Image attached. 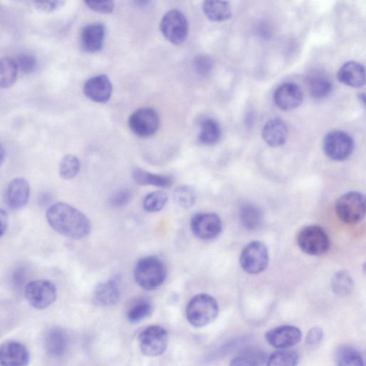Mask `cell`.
<instances>
[{
  "label": "cell",
  "mask_w": 366,
  "mask_h": 366,
  "mask_svg": "<svg viewBox=\"0 0 366 366\" xmlns=\"http://www.w3.org/2000/svg\"><path fill=\"white\" fill-rule=\"evenodd\" d=\"M6 157V152L4 148L2 147L1 145H0V166L3 164V162L5 159Z\"/></svg>",
  "instance_id": "obj_44"
},
{
  "label": "cell",
  "mask_w": 366,
  "mask_h": 366,
  "mask_svg": "<svg viewBox=\"0 0 366 366\" xmlns=\"http://www.w3.org/2000/svg\"><path fill=\"white\" fill-rule=\"evenodd\" d=\"M129 124L131 130L136 136L148 138L157 132L159 126V117L152 108H140L131 115Z\"/></svg>",
  "instance_id": "obj_11"
},
{
  "label": "cell",
  "mask_w": 366,
  "mask_h": 366,
  "mask_svg": "<svg viewBox=\"0 0 366 366\" xmlns=\"http://www.w3.org/2000/svg\"><path fill=\"white\" fill-rule=\"evenodd\" d=\"M18 67L15 60L10 58L0 59V88L8 89L16 82Z\"/></svg>",
  "instance_id": "obj_27"
},
{
  "label": "cell",
  "mask_w": 366,
  "mask_h": 366,
  "mask_svg": "<svg viewBox=\"0 0 366 366\" xmlns=\"http://www.w3.org/2000/svg\"><path fill=\"white\" fill-rule=\"evenodd\" d=\"M119 299V285L115 280H109L98 284L94 292V302L99 306L107 307L115 305Z\"/></svg>",
  "instance_id": "obj_21"
},
{
  "label": "cell",
  "mask_w": 366,
  "mask_h": 366,
  "mask_svg": "<svg viewBox=\"0 0 366 366\" xmlns=\"http://www.w3.org/2000/svg\"><path fill=\"white\" fill-rule=\"evenodd\" d=\"M30 195V187L23 178L13 180L8 185L5 200L8 207L12 209H20L27 203Z\"/></svg>",
  "instance_id": "obj_17"
},
{
  "label": "cell",
  "mask_w": 366,
  "mask_h": 366,
  "mask_svg": "<svg viewBox=\"0 0 366 366\" xmlns=\"http://www.w3.org/2000/svg\"><path fill=\"white\" fill-rule=\"evenodd\" d=\"M46 217L54 230L70 239H83L91 231L90 220L82 212L65 202L53 205L48 210Z\"/></svg>",
  "instance_id": "obj_1"
},
{
  "label": "cell",
  "mask_w": 366,
  "mask_h": 366,
  "mask_svg": "<svg viewBox=\"0 0 366 366\" xmlns=\"http://www.w3.org/2000/svg\"><path fill=\"white\" fill-rule=\"evenodd\" d=\"M174 199L176 204L180 208L184 209H190L195 203V191L190 185L180 186L175 190Z\"/></svg>",
  "instance_id": "obj_34"
},
{
  "label": "cell",
  "mask_w": 366,
  "mask_h": 366,
  "mask_svg": "<svg viewBox=\"0 0 366 366\" xmlns=\"http://www.w3.org/2000/svg\"><path fill=\"white\" fill-rule=\"evenodd\" d=\"M152 311V303L148 299H140L130 306L127 318L131 322L136 323L149 316Z\"/></svg>",
  "instance_id": "obj_30"
},
{
  "label": "cell",
  "mask_w": 366,
  "mask_h": 366,
  "mask_svg": "<svg viewBox=\"0 0 366 366\" xmlns=\"http://www.w3.org/2000/svg\"><path fill=\"white\" fill-rule=\"evenodd\" d=\"M337 366H364L360 353L351 346L341 347L336 354Z\"/></svg>",
  "instance_id": "obj_32"
},
{
  "label": "cell",
  "mask_w": 366,
  "mask_h": 366,
  "mask_svg": "<svg viewBox=\"0 0 366 366\" xmlns=\"http://www.w3.org/2000/svg\"><path fill=\"white\" fill-rule=\"evenodd\" d=\"M85 4L91 10L102 14L111 13L115 9V4L112 1H87Z\"/></svg>",
  "instance_id": "obj_41"
},
{
  "label": "cell",
  "mask_w": 366,
  "mask_h": 366,
  "mask_svg": "<svg viewBox=\"0 0 366 366\" xmlns=\"http://www.w3.org/2000/svg\"><path fill=\"white\" fill-rule=\"evenodd\" d=\"M193 67L198 75L206 77L211 72L214 62L207 55H199L193 61Z\"/></svg>",
  "instance_id": "obj_37"
},
{
  "label": "cell",
  "mask_w": 366,
  "mask_h": 366,
  "mask_svg": "<svg viewBox=\"0 0 366 366\" xmlns=\"http://www.w3.org/2000/svg\"><path fill=\"white\" fill-rule=\"evenodd\" d=\"M302 334L299 329L293 325H282L269 331L266 339L273 347L278 349H289L299 344Z\"/></svg>",
  "instance_id": "obj_13"
},
{
  "label": "cell",
  "mask_w": 366,
  "mask_h": 366,
  "mask_svg": "<svg viewBox=\"0 0 366 366\" xmlns=\"http://www.w3.org/2000/svg\"><path fill=\"white\" fill-rule=\"evenodd\" d=\"M354 141L346 133L340 131L330 132L323 140V150L329 157L336 161L348 159L353 153Z\"/></svg>",
  "instance_id": "obj_10"
},
{
  "label": "cell",
  "mask_w": 366,
  "mask_h": 366,
  "mask_svg": "<svg viewBox=\"0 0 366 366\" xmlns=\"http://www.w3.org/2000/svg\"><path fill=\"white\" fill-rule=\"evenodd\" d=\"M169 197L166 193L155 191L148 194L143 200V208L149 213H156L164 209Z\"/></svg>",
  "instance_id": "obj_36"
},
{
  "label": "cell",
  "mask_w": 366,
  "mask_h": 366,
  "mask_svg": "<svg viewBox=\"0 0 366 366\" xmlns=\"http://www.w3.org/2000/svg\"><path fill=\"white\" fill-rule=\"evenodd\" d=\"M289 129L285 122L280 118H274L268 122L262 131L264 141L270 147H280L287 142Z\"/></svg>",
  "instance_id": "obj_19"
},
{
  "label": "cell",
  "mask_w": 366,
  "mask_h": 366,
  "mask_svg": "<svg viewBox=\"0 0 366 366\" xmlns=\"http://www.w3.org/2000/svg\"><path fill=\"white\" fill-rule=\"evenodd\" d=\"M202 9L207 18L213 22H223L232 16L228 2L206 1L203 4Z\"/></svg>",
  "instance_id": "obj_25"
},
{
  "label": "cell",
  "mask_w": 366,
  "mask_h": 366,
  "mask_svg": "<svg viewBox=\"0 0 366 366\" xmlns=\"http://www.w3.org/2000/svg\"><path fill=\"white\" fill-rule=\"evenodd\" d=\"M192 233L201 240L216 237L222 230V221L214 213H200L192 217L190 222Z\"/></svg>",
  "instance_id": "obj_12"
},
{
  "label": "cell",
  "mask_w": 366,
  "mask_h": 366,
  "mask_svg": "<svg viewBox=\"0 0 366 366\" xmlns=\"http://www.w3.org/2000/svg\"><path fill=\"white\" fill-rule=\"evenodd\" d=\"M160 30L171 44L181 45L185 42L188 34V20L181 11L172 10L162 18Z\"/></svg>",
  "instance_id": "obj_8"
},
{
  "label": "cell",
  "mask_w": 366,
  "mask_h": 366,
  "mask_svg": "<svg viewBox=\"0 0 366 366\" xmlns=\"http://www.w3.org/2000/svg\"><path fill=\"white\" fill-rule=\"evenodd\" d=\"M132 199V193L126 189L114 192L110 198V205L115 209L123 208L129 204Z\"/></svg>",
  "instance_id": "obj_38"
},
{
  "label": "cell",
  "mask_w": 366,
  "mask_h": 366,
  "mask_svg": "<svg viewBox=\"0 0 366 366\" xmlns=\"http://www.w3.org/2000/svg\"><path fill=\"white\" fill-rule=\"evenodd\" d=\"M218 303L210 295L201 294L194 296L188 303L186 317L194 327L201 328L212 322L218 316Z\"/></svg>",
  "instance_id": "obj_3"
},
{
  "label": "cell",
  "mask_w": 366,
  "mask_h": 366,
  "mask_svg": "<svg viewBox=\"0 0 366 366\" xmlns=\"http://www.w3.org/2000/svg\"><path fill=\"white\" fill-rule=\"evenodd\" d=\"M105 35V26L99 22L86 25L80 34V43L83 49L90 53L102 50Z\"/></svg>",
  "instance_id": "obj_18"
},
{
  "label": "cell",
  "mask_w": 366,
  "mask_h": 366,
  "mask_svg": "<svg viewBox=\"0 0 366 366\" xmlns=\"http://www.w3.org/2000/svg\"><path fill=\"white\" fill-rule=\"evenodd\" d=\"M240 218L244 227L249 230H255L261 225L262 214L256 207L246 205L240 210Z\"/></svg>",
  "instance_id": "obj_31"
},
{
  "label": "cell",
  "mask_w": 366,
  "mask_h": 366,
  "mask_svg": "<svg viewBox=\"0 0 366 366\" xmlns=\"http://www.w3.org/2000/svg\"><path fill=\"white\" fill-rule=\"evenodd\" d=\"M15 61L18 70H20L21 72L25 74H30L33 72L37 67L36 58L32 54L23 53L20 55Z\"/></svg>",
  "instance_id": "obj_39"
},
{
  "label": "cell",
  "mask_w": 366,
  "mask_h": 366,
  "mask_svg": "<svg viewBox=\"0 0 366 366\" xmlns=\"http://www.w3.org/2000/svg\"><path fill=\"white\" fill-rule=\"evenodd\" d=\"M323 339V331L320 327L311 329L306 336V344L308 349H316L321 344Z\"/></svg>",
  "instance_id": "obj_40"
},
{
  "label": "cell",
  "mask_w": 366,
  "mask_h": 366,
  "mask_svg": "<svg viewBox=\"0 0 366 366\" xmlns=\"http://www.w3.org/2000/svg\"><path fill=\"white\" fill-rule=\"evenodd\" d=\"M63 1H48V2H37L34 4L35 8L40 11L51 13L53 12L64 5Z\"/></svg>",
  "instance_id": "obj_42"
},
{
  "label": "cell",
  "mask_w": 366,
  "mask_h": 366,
  "mask_svg": "<svg viewBox=\"0 0 366 366\" xmlns=\"http://www.w3.org/2000/svg\"><path fill=\"white\" fill-rule=\"evenodd\" d=\"M112 86L109 77L105 74L98 75L86 81L84 86L85 96L98 103H107L111 97Z\"/></svg>",
  "instance_id": "obj_15"
},
{
  "label": "cell",
  "mask_w": 366,
  "mask_h": 366,
  "mask_svg": "<svg viewBox=\"0 0 366 366\" xmlns=\"http://www.w3.org/2000/svg\"><path fill=\"white\" fill-rule=\"evenodd\" d=\"M81 168L79 159L74 155L65 156L60 164V176L64 180H71L79 174Z\"/></svg>",
  "instance_id": "obj_35"
},
{
  "label": "cell",
  "mask_w": 366,
  "mask_h": 366,
  "mask_svg": "<svg viewBox=\"0 0 366 366\" xmlns=\"http://www.w3.org/2000/svg\"><path fill=\"white\" fill-rule=\"evenodd\" d=\"M332 289L339 296L349 295L353 289V281L346 271L337 272L332 280Z\"/></svg>",
  "instance_id": "obj_33"
},
{
  "label": "cell",
  "mask_w": 366,
  "mask_h": 366,
  "mask_svg": "<svg viewBox=\"0 0 366 366\" xmlns=\"http://www.w3.org/2000/svg\"><path fill=\"white\" fill-rule=\"evenodd\" d=\"M166 265L155 256L140 259L135 268V278L139 286L148 291L155 290L166 280Z\"/></svg>",
  "instance_id": "obj_2"
},
{
  "label": "cell",
  "mask_w": 366,
  "mask_h": 366,
  "mask_svg": "<svg viewBox=\"0 0 366 366\" xmlns=\"http://www.w3.org/2000/svg\"><path fill=\"white\" fill-rule=\"evenodd\" d=\"M8 226V216L6 211L0 209V237H2L7 230Z\"/></svg>",
  "instance_id": "obj_43"
},
{
  "label": "cell",
  "mask_w": 366,
  "mask_h": 366,
  "mask_svg": "<svg viewBox=\"0 0 366 366\" xmlns=\"http://www.w3.org/2000/svg\"><path fill=\"white\" fill-rule=\"evenodd\" d=\"M132 176L134 181L140 185L169 188L174 184V179L171 176L153 174L140 169H134Z\"/></svg>",
  "instance_id": "obj_22"
},
{
  "label": "cell",
  "mask_w": 366,
  "mask_h": 366,
  "mask_svg": "<svg viewBox=\"0 0 366 366\" xmlns=\"http://www.w3.org/2000/svg\"><path fill=\"white\" fill-rule=\"evenodd\" d=\"M308 90L312 97L322 99L328 97L332 91V84L325 75L315 72L308 79Z\"/></svg>",
  "instance_id": "obj_23"
},
{
  "label": "cell",
  "mask_w": 366,
  "mask_h": 366,
  "mask_svg": "<svg viewBox=\"0 0 366 366\" xmlns=\"http://www.w3.org/2000/svg\"><path fill=\"white\" fill-rule=\"evenodd\" d=\"M268 355L260 349H249L242 352L230 362V366H265Z\"/></svg>",
  "instance_id": "obj_24"
},
{
  "label": "cell",
  "mask_w": 366,
  "mask_h": 366,
  "mask_svg": "<svg viewBox=\"0 0 366 366\" xmlns=\"http://www.w3.org/2000/svg\"><path fill=\"white\" fill-rule=\"evenodd\" d=\"M303 100L302 90L294 83L282 84L273 95V100L276 106L285 111L299 107L302 104Z\"/></svg>",
  "instance_id": "obj_14"
},
{
  "label": "cell",
  "mask_w": 366,
  "mask_h": 366,
  "mask_svg": "<svg viewBox=\"0 0 366 366\" xmlns=\"http://www.w3.org/2000/svg\"><path fill=\"white\" fill-rule=\"evenodd\" d=\"M25 297L33 308L39 310L46 309L55 301L57 289L54 283L50 280H33L27 285Z\"/></svg>",
  "instance_id": "obj_6"
},
{
  "label": "cell",
  "mask_w": 366,
  "mask_h": 366,
  "mask_svg": "<svg viewBox=\"0 0 366 366\" xmlns=\"http://www.w3.org/2000/svg\"><path fill=\"white\" fill-rule=\"evenodd\" d=\"M221 137V129L218 122L209 118L203 120L200 125L199 142L205 145L216 144Z\"/></svg>",
  "instance_id": "obj_26"
},
{
  "label": "cell",
  "mask_w": 366,
  "mask_h": 366,
  "mask_svg": "<svg viewBox=\"0 0 366 366\" xmlns=\"http://www.w3.org/2000/svg\"><path fill=\"white\" fill-rule=\"evenodd\" d=\"M340 82L351 88H360L365 83V67L360 63L351 61L345 63L338 72Z\"/></svg>",
  "instance_id": "obj_20"
},
{
  "label": "cell",
  "mask_w": 366,
  "mask_h": 366,
  "mask_svg": "<svg viewBox=\"0 0 366 366\" xmlns=\"http://www.w3.org/2000/svg\"><path fill=\"white\" fill-rule=\"evenodd\" d=\"M269 256L267 248L260 241H253L243 249L240 263L246 272L258 274L264 271L268 267Z\"/></svg>",
  "instance_id": "obj_7"
},
{
  "label": "cell",
  "mask_w": 366,
  "mask_h": 366,
  "mask_svg": "<svg viewBox=\"0 0 366 366\" xmlns=\"http://www.w3.org/2000/svg\"><path fill=\"white\" fill-rule=\"evenodd\" d=\"M67 334L60 329H53L47 335L46 349L53 356L63 355L67 349Z\"/></svg>",
  "instance_id": "obj_28"
},
{
  "label": "cell",
  "mask_w": 366,
  "mask_h": 366,
  "mask_svg": "<svg viewBox=\"0 0 366 366\" xmlns=\"http://www.w3.org/2000/svg\"><path fill=\"white\" fill-rule=\"evenodd\" d=\"M30 354L27 348L17 341H7L0 346L1 366H27Z\"/></svg>",
  "instance_id": "obj_16"
},
{
  "label": "cell",
  "mask_w": 366,
  "mask_h": 366,
  "mask_svg": "<svg viewBox=\"0 0 366 366\" xmlns=\"http://www.w3.org/2000/svg\"><path fill=\"white\" fill-rule=\"evenodd\" d=\"M139 344L144 355L150 357L160 355L164 353L168 347V332L159 325H152L140 335Z\"/></svg>",
  "instance_id": "obj_9"
},
{
  "label": "cell",
  "mask_w": 366,
  "mask_h": 366,
  "mask_svg": "<svg viewBox=\"0 0 366 366\" xmlns=\"http://www.w3.org/2000/svg\"><path fill=\"white\" fill-rule=\"evenodd\" d=\"M365 198L358 192H349L336 202V212L341 221L346 224H355L365 215Z\"/></svg>",
  "instance_id": "obj_4"
},
{
  "label": "cell",
  "mask_w": 366,
  "mask_h": 366,
  "mask_svg": "<svg viewBox=\"0 0 366 366\" xmlns=\"http://www.w3.org/2000/svg\"><path fill=\"white\" fill-rule=\"evenodd\" d=\"M299 356L296 351L280 349L272 353L267 360V366H296Z\"/></svg>",
  "instance_id": "obj_29"
},
{
  "label": "cell",
  "mask_w": 366,
  "mask_h": 366,
  "mask_svg": "<svg viewBox=\"0 0 366 366\" xmlns=\"http://www.w3.org/2000/svg\"><path fill=\"white\" fill-rule=\"evenodd\" d=\"M298 244L305 254L311 256H320L327 253L331 245L327 232L318 226L303 228L299 234Z\"/></svg>",
  "instance_id": "obj_5"
}]
</instances>
